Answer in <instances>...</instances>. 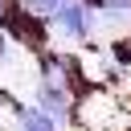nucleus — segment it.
<instances>
[{
  "mask_svg": "<svg viewBox=\"0 0 131 131\" xmlns=\"http://www.w3.org/2000/svg\"><path fill=\"white\" fill-rule=\"evenodd\" d=\"M61 4H70V0H61Z\"/></svg>",
  "mask_w": 131,
  "mask_h": 131,
  "instance_id": "6e6552de",
  "label": "nucleus"
},
{
  "mask_svg": "<svg viewBox=\"0 0 131 131\" xmlns=\"http://www.w3.org/2000/svg\"><path fill=\"white\" fill-rule=\"evenodd\" d=\"M0 111H4V106H0ZM0 131H4V119H0Z\"/></svg>",
  "mask_w": 131,
  "mask_h": 131,
  "instance_id": "0eeeda50",
  "label": "nucleus"
},
{
  "mask_svg": "<svg viewBox=\"0 0 131 131\" xmlns=\"http://www.w3.org/2000/svg\"><path fill=\"white\" fill-rule=\"evenodd\" d=\"M49 20H41V16H33V12H25L20 4H12L8 12H4V20H0V33H8L12 37V45H20V49H29V53H41V49H49Z\"/></svg>",
  "mask_w": 131,
  "mask_h": 131,
  "instance_id": "f257e3e1",
  "label": "nucleus"
},
{
  "mask_svg": "<svg viewBox=\"0 0 131 131\" xmlns=\"http://www.w3.org/2000/svg\"><path fill=\"white\" fill-rule=\"evenodd\" d=\"M106 57H111V66H115V70H131V33H119V37L111 41Z\"/></svg>",
  "mask_w": 131,
  "mask_h": 131,
  "instance_id": "39448f33",
  "label": "nucleus"
},
{
  "mask_svg": "<svg viewBox=\"0 0 131 131\" xmlns=\"http://www.w3.org/2000/svg\"><path fill=\"white\" fill-rule=\"evenodd\" d=\"M49 25H53V33H57V37H66V41H74V45H86L94 33H102L98 12H94L86 0H70V4H61V8H57V16H53Z\"/></svg>",
  "mask_w": 131,
  "mask_h": 131,
  "instance_id": "f03ea898",
  "label": "nucleus"
},
{
  "mask_svg": "<svg viewBox=\"0 0 131 131\" xmlns=\"http://www.w3.org/2000/svg\"><path fill=\"white\" fill-rule=\"evenodd\" d=\"M33 102L45 111V115H53L57 123H78V98H74V90L61 82V74L57 78H37V86H33Z\"/></svg>",
  "mask_w": 131,
  "mask_h": 131,
  "instance_id": "7ed1b4c3",
  "label": "nucleus"
},
{
  "mask_svg": "<svg viewBox=\"0 0 131 131\" xmlns=\"http://www.w3.org/2000/svg\"><path fill=\"white\" fill-rule=\"evenodd\" d=\"M8 115H12V123H16V131H61V123L53 119V115H45L37 102H12L8 106Z\"/></svg>",
  "mask_w": 131,
  "mask_h": 131,
  "instance_id": "20e7f679",
  "label": "nucleus"
},
{
  "mask_svg": "<svg viewBox=\"0 0 131 131\" xmlns=\"http://www.w3.org/2000/svg\"><path fill=\"white\" fill-rule=\"evenodd\" d=\"M8 49H12V37L0 33V70H4V61H8Z\"/></svg>",
  "mask_w": 131,
  "mask_h": 131,
  "instance_id": "423d86ee",
  "label": "nucleus"
}]
</instances>
